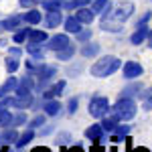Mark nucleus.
I'll return each instance as SVG.
<instances>
[{"instance_id":"obj_1","label":"nucleus","mask_w":152,"mask_h":152,"mask_svg":"<svg viewBox=\"0 0 152 152\" xmlns=\"http://www.w3.org/2000/svg\"><path fill=\"white\" fill-rule=\"evenodd\" d=\"M134 12V4L132 2H120L114 6H110L107 10L102 14V31H107V33H120L124 26L122 24L128 20Z\"/></svg>"},{"instance_id":"obj_2","label":"nucleus","mask_w":152,"mask_h":152,"mask_svg":"<svg viewBox=\"0 0 152 152\" xmlns=\"http://www.w3.org/2000/svg\"><path fill=\"white\" fill-rule=\"evenodd\" d=\"M122 67V61L116 57V55H105V57L97 59L94 63V67H91V75L94 77H110V75H114L118 69Z\"/></svg>"},{"instance_id":"obj_3","label":"nucleus","mask_w":152,"mask_h":152,"mask_svg":"<svg viewBox=\"0 0 152 152\" xmlns=\"http://www.w3.org/2000/svg\"><path fill=\"white\" fill-rule=\"evenodd\" d=\"M112 114L120 120V122H128L136 116V102L132 97H120L116 104L112 105Z\"/></svg>"},{"instance_id":"obj_4","label":"nucleus","mask_w":152,"mask_h":152,"mask_svg":"<svg viewBox=\"0 0 152 152\" xmlns=\"http://www.w3.org/2000/svg\"><path fill=\"white\" fill-rule=\"evenodd\" d=\"M110 110H112L110 107V102H107V97H104V95H94L89 99V105H87L89 116H94V118H105Z\"/></svg>"},{"instance_id":"obj_5","label":"nucleus","mask_w":152,"mask_h":152,"mask_svg":"<svg viewBox=\"0 0 152 152\" xmlns=\"http://www.w3.org/2000/svg\"><path fill=\"white\" fill-rule=\"evenodd\" d=\"M35 75H37V85H39V89H43V87L53 79V75H57V67H55V65H45V63H41V65L37 67Z\"/></svg>"},{"instance_id":"obj_6","label":"nucleus","mask_w":152,"mask_h":152,"mask_svg":"<svg viewBox=\"0 0 152 152\" xmlns=\"http://www.w3.org/2000/svg\"><path fill=\"white\" fill-rule=\"evenodd\" d=\"M148 35H150V28H148L146 20H140V23L136 24V31L130 37V43H132V45H140V43H144V41L148 39Z\"/></svg>"},{"instance_id":"obj_7","label":"nucleus","mask_w":152,"mask_h":152,"mask_svg":"<svg viewBox=\"0 0 152 152\" xmlns=\"http://www.w3.org/2000/svg\"><path fill=\"white\" fill-rule=\"evenodd\" d=\"M122 71H124V77L126 79H138L142 73H144V67H142L140 63H136V61H126Z\"/></svg>"},{"instance_id":"obj_8","label":"nucleus","mask_w":152,"mask_h":152,"mask_svg":"<svg viewBox=\"0 0 152 152\" xmlns=\"http://www.w3.org/2000/svg\"><path fill=\"white\" fill-rule=\"evenodd\" d=\"M71 45V41H69V37L67 35H55V37H51L49 39V43H47V47L51 49V51H55V53H59V51H63L65 47H69Z\"/></svg>"},{"instance_id":"obj_9","label":"nucleus","mask_w":152,"mask_h":152,"mask_svg":"<svg viewBox=\"0 0 152 152\" xmlns=\"http://www.w3.org/2000/svg\"><path fill=\"white\" fill-rule=\"evenodd\" d=\"M104 132H105V130H104L102 124H91L89 128L85 130V138L91 140L94 144H99V142L104 140Z\"/></svg>"},{"instance_id":"obj_10","label":"nucleus","mask_w":152,"mask_h":152,"mask_svg":"<svg viewBox=\"0 0 152 152\" xmlns=\"http://www.w3.org/2000/svg\"><path fill=\"white\" fill-rule=\"evenodd\" d=\"M31 105H33V94H31V91L16 94V97H14V107H18V110H26V107H31Z\"/></svg>"},{"instance_id":"obj_11","label":"nucleus","mask_w":152,"mask_h":152,"mask_svg":"<svg viewBox=\"0 0 152 152\" xmlns=\"http://www.w3.org/2000/svg\"><path fill=\"white\" fill-rule=\"evenodd\" d=\"M75 16H77L83 24H91L94 18H95V12L91 10V6H83V8H77V10H75Z\"/></svg>"},{"instance_id":"obj_12","label":"nucleus","mask_w":152,"mask_h":152,"mask_svg":"<svg viewBox=\"0 0 152 152\" xmlns=\"http://www.w3.org/2000/svg\"><path fill=\"white\" fill-rule=\"evenodd\" d=\"M63 89H65V81L61 79V81H57L55 85H51L47 91H43V97H45V99H57L59 95L63 94Z\"/></svg>"},{"instance_id":"obj_13","label":"nucleus","mask_w":152,"mask_h":152,"mask_svg":"<svg viewBox=\"0 0 152 152\" xmlns=\"http://www.w3.org/2000/svg\"><path fill=\"white\" fill-rule=\"evenodd\" d=\"M63 24H65V31H67V33H73V35H77V33L83 28L81 26L83 23L77 18V16H67V18L63 20Z\"/></svg>"},{"instance_id":"obj_14","label":"nucleus","mask_w":152,"mask_h":152,"mask_svg":"<svg viewBox=\"0 0 152 152\" xmlns=\"http://www.w3.org/2000/svg\"><path fill=\"white\" fill-rule=\"evenodd\" d=\"M4 23H6V31H18V28H23V24H24V14H12Z\"/></svg>"},{"instance_id":"obj_15","label":"nucleus","mask_w":152,"mask_h":152,"mask_svg":"<svg viewBox=\"0 0 152 152\" xmlns=\"http://www.w3.org/2000/svg\"><path fill=\"white\" fill-rule=\"evenodd\" d=\"M45 23H47L49 28H55V26H59V24L63 23V14H61V10H49L47 16H45Z\"/></svg>"},{"instance_id":"obj_16","label":"nucleus","mask_w":152,"mask_h":152,"mask_svg":"<svg viewBox=\"0 0 152 152\" xmlns=\"http://www.w3.org/2000/svg\"><path fill=\"white\" fill-rule=\"evenodd\" d=\"M16 87H18V81H16L14 77H8L6 81L0 85V99H2V97H6L10 91H16Z\"/></svg>"},{"instance_id":"obj_17","label":"nucleus","mask_w":152,"mask_h":152,"mask_svg":"<svg viewBox=\"0 0 152 152\" xmlns=\"http://www.w3.org/2000/svg\"><path fill=\"white\" fill-rule=\"evenodd\" d=\"M43 112H45L47 116H57L59 112H61V104H59L57 99H45Z\"/></svg>"},{"instance_id":"obj_18","label":"nucleus","mask_w":152,"mask_h":152,"mask_svg":"<svg viewBox=\"0 0 152 152\" xmlns=\"http://www.w3.org/2000/svg\"><path fill=\"white\" fill-rule=\"evenodd\" d=\"M43 45H45V43H28V45H26V51H28L37 61H41V59L45 57V49H43Z\"/></svg>"},{"instance_id":"obj_19","label":"nucleus","mask_w":152,"mask_h":152,"mask_svg":"<svg viewBox=\"0 0 152 152\" xmlns=\"http://www.w3.org/2000/svg\"><path fill=\"white\" fill-rule=\"evenodd\" d=\"M12 122H14V116L0 104V128H8V126H12Z\"/></svg>"},{"instance_id":"obj_20","label":"nucleus","mask_w":152,"mask_h":152,"mask_svg":"<svg viewBox=\"0 0 152 152\" xmlns=\"http://www.w3.org/2000/svg\"><path fill=\"white\" fill-rule=\"evenodd\" d=\"M97 53H99V45H97V43H89V41H87V43L81 47V55L83 57L91 59V57H95Z\"/></svg>"},{"instance_id":"obj_21","label":"nucleus","mask_w":152,"mask_h":152,"mask_svg":"<svg viewBox=\"0 0 152 152\" xmlns=\"http://www.w3.org/2000/svg\"><path fill=\"white\" fill-rule=\"evenodd\" d=\"M110 6H112L110 0H94V2H91V10H94L95 14H104Z\"/></svg>"},{"instance_id":"obj_22","label":"nucleus","mask_w":152,"mask_h":152,"mask_svg":"<svg viewBox=\"0 0 152 152\" xmlns=\"http://www.w3.org/2000/svg\"><path fill=\"white\" fill-rule=\"evenodd\" d=\"M0 140L4 142V144H14V142L18 140V132L14 128H10V130H4V134L0 136Z\"/></svg>"},{"instance_id":"obj_23","label":"nucleus","mask_w":152,"mask_h":152,"mask_svg":"<svg viewBox=\"0 0 152 152\" xmlns=\"http://www.w3.org/2000/svg\"><path fill=\"white\" fill-rule=\"evenodd\" d=\"M49 37L45 31H31V35H28V43H47Z\"/></svg>"},{"instance_id":"obj_24","label":"nucleus","mask_w":152,"mask_h":152,"mask_svg":"<svg viewBox=\"0 0 152 152\" xmlns=\"http://www.w3.org/2000/svg\"><path fill=\"white\" fill-rule=\"evenodd\" d=\"M33 138H35V132L28 128L26 132H24V134H20V136H18V140H16V146H18V148H24V146H26L28 142L33 140Z\"/></svg>"},{"instance_id":"obj_25","label":"nucleus","mask_w":152,"mask_h":152,"mask_svg":"<svg viewBox=\"0 0 152 152\" xmlns=\"http://www.w3.org/2000/svg\"><path fill=\"white\" fill-rule=\"evenodd\" d=\"M94 0H69L65 2V8L67 10H77V8H83V6H89Z\"/></svg>"},{"instance_id":"obj_26","label":"nucleus","mask_w":152,"mask_h":152,"mask_svg":"<svg viewBox=\"0 0 152 152\" xmlns=\"http://www.w3.org/2000/svg\"><path fill=\"white\" fill-rule=\"evenodd\" d=\"M24 23H28V24H39L41 23V10H28L26 14H24Z\"/></svg>"},{"instance_id":"obj_27","label":"nucleus","mask_w":152,"mask_h":152,"mask_svg":"<svg viewBox=\"0 0 152 152\" xmlns=\"http://www.w3.org/2000/svg\"><path fill=\"white\" fill-rule=\"evenodd\" d=\"M61 6H65L63 0H43V8L45 10H61Z\"/></svg>"},{"instance_id":"obj_28","label":"nucleus","mask_w":152,"mask_h":152,"mask_svg":"<svg viewBox=\"0 0 152 152\" xmlns=\"http://www.w3.org/2000/svg\"><path fill=\"white\" fill-rule=\"evenodd\" d=\"M28 35H31V28H24L23 26V28H18V31L14 33V39H12V41L20 45V43H24V41H28Z\"/></svg>"},{"instance_id":"obj_29","label":"nucleus","mask_w":152,"mask_h":152,"mask_svg":"<svg viewBox=\"0 0 152 152\" xmlns=\"http://www.w3.org/2000/svg\"><path fill=\"white\" fill-rule=\"evenodd\" d=\"M140 83H134V85H128V87H124L122 89V95L120 97H132V95H138V91H140Z\"/></svg>"},{"instance_id":"obj_30","label":"nucleus","mask_w":152,"mask_h":152,"mask_svg":"<svg viewBox=\"0 0 152 152\" xmlns=\"http://www.w3.org/2000/svg\"><path fill=\"white\" fill-rule=\"evenodd\" d=\"M73 55H75V47H73V45H69V47L63 49V51H59V53H57V59H61V61H69V59H73Z\"/></svg>"},{"instance_id":"obj_31","label":"nucleus","mask_w":152,"mask_h":152,"mask_svg":"<svg viewBox=\"0 0 152 152\" xmlns=\"http://www.w3.org/2000/svg\"><path fill=\"white\" fill-rule=\"evenodd\" d=\"M118 122H120V120H118L116 116H112V118H105L104 122H102V126H104L105 132H114L116 126H118Z\"/></svg>"},{"instance_id":"obj_32","label":"nucleus","mask_w":152,"mask_h":152,"mask_svg":"<svg viewBox=\"0 0 152 152\" xmlns=\"http://www.w3.org/2000/svg\"><path fill=\"white\" fill-rule=\"evenodd\" d=\"M114 134H116L118 138H126V136L130 134V126L128 124H118L116 130H114Z\"/></svg>"},{"instance_id":"obj_33","label":"nucleus","mask_w":152,"mask_h":152,"mask_svg":"<svg viewBox=\"0 0 152 152\" xmlns=\"http://www.w3.org/2000/svg\"><path fill=\"white\" fill-rule=\"evenodd\" d=\"M16 69H18V59L16 57H8L6 59V71H8V73H14Z\"/></svg>"},{"instance_id":"obj_34","label":"nucleus","mask_w":152,"mask_h":152,"mask_svg":"<svg viewBox=\"0 0 152 152\" xmlns=\"http://www.w3.org/2000/svg\"><path fill=\"white\" fill-rule=\"evenodd\" d=\"M33 85H35L33 75H24L23 79H20V83H18V87H24V89H33Z\"/></svg>"},{"instance_id":"obj_35","label":"nucleus","mask_w":152,"mask_h":152,"mask_svg":"<svg viewBox=\"0 0 152 152\" xmlns=\"http://www.w3.org/2000/svg\"><path fill=\"white\" fill-rule=\"evenodd\" d=\"M77 39H79L81 43H87V41L91 39V31H89V28H81V31L77 33Z\"/></svg>"},{"instance_id":"obj_36","label":"nucleus","mask_w":152,"mask_h":152,"mask_svg":"<svg viewBox=\"0 0 152 152\" xmlns=\"http://www.w3.org/2000/svg\"><path fill=\"white\" fill-rule=\"evenodd\" d=\"M43 124H45V116H35L33 120H31L28 126H31V128H41Z\"/></svg>"},{"instance_id":"obj_37","label":"nucleus","mask_w":152,"mask_h":152,"mask_svg":"<svg viewBox=\"0 0 152 152\" xmlns=\"http://www.w3.org/2000/svg\"><path fill=\"white\" fill-rule=\"evenodd\" d=\"M18 2H20V6H23V8H35L41 0H18Z\"/></svg>"},{"instance_id":"obj_38","label":"nucleus","mask_w":152,"mask_h":152,"mask_svg":"<svg viewBox=\"0 0 152 152\" xmlns=\"http://www.w3.org/2000/svg\"><path fill=\"white\" fill-rule=\"evenodd\" d=\"M26 122V116L23 114V110H20V114L18 116H14V122H12V126H20V124H24Z\"/></svg>"},{"instance_id":"obj_39","label":"nucleus","mask_w":152,"mask_h":152,"mask_svg":"<svg viewBox=\"0 0 152 152\" xmlns=\"http://www.w3.org/2000/svg\"><path fill=\"white\" fill-rule=\"evenodd\" d=\"M67 110H69V114H75V112H77V97H71V99H69Z\"/></svg>"},{"instance_id":"obj_40","label":"nucleus","mask_w":152,"mask_h":152,"mask_svg":"<svg viewBox=\"0 0 152 152\" xmlns=\"http://www.w3.org/2000/svg\"><path fill=\"white\" fill-rule=\"evenodd\" d=\"M57 140H59V144H67V142L71 140V136L67 134V132H63V134H59V136H57Z\"/></svg>"},{"instance_id":"obj_41","label":"nucleus","mask_w":152,"mask_h":152,"mask_svg":"<svg viewBox=\"0 0 152 152\" xmlns=\"http://www.w3.org/2000/svg\"><path fill=\"white\" fill-rule=\"evenodd\" d=\"M142 107H144V110H146V112H150V110H152V94L148 95V97H146V99H144V105H142Z\"/></svg>"},{"instance_id":"obj_42","label":"nucleus","mask_w":152,"mask_h":152,"mask_svg":"<svg viewBox=\"0 0 152 152\" xmlns=\"http://www.w3.org/2000/svg\"><path fill=\"white\" fill-rule=\"evenodd\" d=\"M8 57H20V49H18V47L8 49Z\"/></svg>"},{"instance_id":"obj_43","label":"nucleus","mask_w":152,"mask_h":152,"mask_svg":"<svg viewBox=\"0 0 152 152\" xmlns=\"http://www.w3.org/2000/svg\"><path fill=\"white\" fill-rule=\"evenodd\" d=\"M128 152H150V150H148V148H142V146H140V148H130Z\"/></svg>"},{"instance_id":"obj_44","label":"nucleus","mask_w":152,"mask_h":152,"mask_svg":"<svg viewBox=\"0 0 152 152\" xmlns=\"http://www.w3.org/2000/svg\"><path fill=\"white\" fill-rule=\"evenodd\" d=\"M51 130H53V126H45V128L41 130V134H49V132H51Z\"/></svg>"},{"instance_id":"obj_45","label":"nucleus","mask_w":152,"mask_h":152,"mask_svg":"<svg viewBox=\"0 0 152 152\" xmlns=\"http://www.w3.org/2000/svg\"><path fill=\"white\" fill-rule=\"evenodd\" d=\"M146 43H148V47L152 49V28H150V35H148V39H146Z\"/></svg>"},{"instance_id":"obj_46","label":"nucleus","mask_w":152,"mask_h":152,"mask_svg":"<svg viewBox=\"0 0 152 152\" xmlns=\"http://www.w3.org/2000/svg\"><path fill=\"white\" fill-rule=\"evenodd\" d=\"M4 31H6V23H4V20H0V33H4Z\"/></svg>"},{"instance_id":"obj_47","label":"nucleus","mask_w":152,"mask_h":152,"mask_svg":"<svg viewBox=\"0 0 152 152\" xmlns=\"http://www.w3.org/2000/svg\"><path fill=\"white\" fill-rule=\"evenodd\" d=\"M95 152H105V150H102V148H99V150H95Z\"/></svg>"},{"instance_id":"obj_48","label":"nucleus","mask_w":152,"mask_h":152,"mask_svg":"<svg viewBox=\"0 0 152 152\" xmlns=\"http://www.w3.org/2000/svg\"><path fill=\"white\" fill-rule=\"evenodd\" d=\"M45 152H49V150H47V148H45Z\"/></svg>"}]
</instances>
